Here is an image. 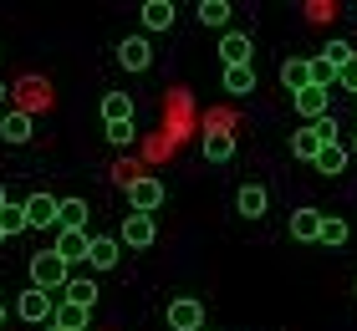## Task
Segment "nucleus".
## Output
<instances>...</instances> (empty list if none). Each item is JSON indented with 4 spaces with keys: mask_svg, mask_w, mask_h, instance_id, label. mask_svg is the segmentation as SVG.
I'll use <instances>...</instances> for the list:
<instances>
[{
    "mask_svg": "<svg viewBox=\"0 0 357 331\" xmlns=\"http://www.w3.org/2000/svg\"><path fill=\"white\" fill-rule=\"evenodd\" d=\"M31 286H41V291H67V286H72V265L61 260L56 250L31 255Z\"/></svg>",
    "mask_w": 357,
    "mask_h": 331,
    "instance_id": "f257e3e1",
    "label": "nucleus"
},
{
    "mask_svg": "<svg viewBox=\"0 0 357 331\" xmlns=\"http://www.w3.org/2000/svg\"><path fill=\"white\" fill-rule=\"evenodd\" d=\"M15 316H21V321H36V326H52V316H56V295L41 291V286H26L21 301H15Z\"/></svg>",
    "mask_w": 357,
    "mask_h": 331,
    "instance_id": "f03ea898",
    "label": "nucleus"
},
{
    "mask_svg": "<svg viewBox=\"0 0 357 331\" xmlns=\"http://www.w3.org/2000/svg\"><path fill=\"white\" fill-rule=\"evenodd\" d=\"M164 199L169 194H164V184H158L153 174H133V178H128V209H133V214H153Z\"/></svg>",
    "mask_w": 357,
    "mask_h": 331,
    "instance_id": "7ed1b4c3",
    "label": "nucleus"
},
{
    "mask_svg": "<svg viewBox=\"0 0 357 331\" xmlns=\"http://www.w3.org/2000/svg\"><path fill=\"white\" fill-rule=\"evenodd\" d=\"M118 240L128 245V250H149V245L158 240V229H153V214H133V209H128V214H123V229H118Z\"/></svg>",
    "mask_w": 357,
    "mask_h": 331,
    "instance_id": "20e7f679",
    "label": "nucleus"
},
{
    "mask_svg": "<svg viewBox=\"0 0 357 331\" xmlns=\"http://www.w3.org/2000/svg\"><path fill=\"white\" fill-rule=\"evenodd\" d=\"M26 220H31V229H56V224H61V199L31 194V199H26Z\"/></svg>",
    "mask_w": 357,
    "mask_h": 331,
    "instance_id": "39448f33",
    "label": "nucleus"
},
{
    "mask_svg": "<svg viewBox=\"0 0 357 331\" xmlns=\"http://www.w3.org/2000/svg\"><path fill=\"white\" fill-rule=\"evenodd\" d=\"M199 326H204V306L194 301V295L169 301V331H199Z\"/></svg>",
    "mask_w": 357,
    "mask_h": 331,
    "instance_id": "423d86ee",
    "label": "nucleus"
},
{
    "mask_svg": "<svg viewBox=\"0 0 357 331\" xmlns=\"http://www.w3.org/2000/svg\"><path fill=\"white\" fill-rule=\"evenodd\" d=\"M291 107H296L306 123H321V118L332 112V92H321V87H306V92H296V97H291Z\"/></svg>",
    "mask_w": 357,
    "mask_h": 331,
    "instance_id": "0eeeda50",
    "label": "nucleus"
},
{
    "mask_svg": "<svg viewBox=\"0 0 357 331\" xmlns=\"http://www.w3.org/2000/svg\"><path fill=\"white\" fill-rule=\"evenodd\" d=\"M138 21H143V31H174L178 10H174V0H143Z\"/></svg>",
    "mask_w": 357,
    "mask_h": 331,
    "instance_id": "6e6552de",
    "label": "nucleus"
},
{
    "mask_svg": "<svg viewBox=\"0 0 357 331\" xmlns=\"http://www.w3.org/2000/svg\"><path fill=\"white\" fill-rule=\"evenodd\" d=\"M118 255H123V240L92 235V245H87V265H92V270H112V265H118Z\"/></svg>",
    "mask_w": 357,
    "mask_h": 331,
    "instance_id": "1a4fd4ad",
    "label": "nucleus"
},
{
    "mask_svg": "<svg viewBox=\"0 0 357 331\" xmlns=\"http://www.w3.org/2000/svg\"><path fill=\"white\" fill-rule=\"evenodd\" d=\"M321 224H327L321 209H296V214H291V240L312 245V240H321Z\"/></svg>",
    "mask_w": 357,
    "mask_h": 331,
    "instance_id": "9d476101",
    "label": "nucleus"
},
{
    "mask_svg": "<svg viewBox=\"0 0 357 331\" xmlns=\"http://www.w3.org/2000/svg\"><path fill=\"white\" fill-rule=\"evenodd\" d=\"M118 61L128 66V72H149V61H153V46H149V36H128V41L118 46Z\"/></svg>",
    "mask_w": 357,
    "mask_h": 331,
    "instance_id": "9b49d317",
    "label": "nucleus"
},
{
    "mask_svg": "<svg viewBox=\"0 0 357 331\" xmlns=\"http://www.w3.org/2000/svg\"><path fill=\"white\" fill-rule=\"evenodd\" d=\"M87 245H92L87 229H56V245H52V250L72 265V260H87Z\"/></svg>",
    "mask_w": 357,
    "mask_h": 331,
    "instance_id": "f8f14e48",
    "label": "nucleus"
},
{
    "mask_svg": "<svg viewBox=\"0 0 357 331\" xmlns=\"http://www.w3.org/2000/svg\"><path fill=\"white\" fill-rule=\"evenodd\" d=\"M0 138H6L10 148L31 143V112H26V107H10L6 118H0Z\"/></svg>",
    "mask_w": 357,
    "mask_h": 331,
    "instance_id": "ddd939ff",
    "label": "nucleus"
},
{
    "mask_svg": "<svg viewBox=\"0 0 357 331\" xmlns=\"http://www.w3.org/2000/svg\"><path fill=\"white\" fill-rule=\"evenodd\" d=\"M321 148H327V143H321V132H317L312 123H306L301 132H291V158H301V163H317V158H321Z\"/></svg>",
    "mask_w": 357,
    "mask_h": 331,
    "instance_id": "4468645a",
    "label": "nucleus"
},
{
    "mask_svg": "<svg viewBox=\"0 0 357 331\" xmlns=\"http://www.w3.org/2000/svg\"><path fill=\"white\" fill-rule=\"evenodd\" d=\"M235 209L245 214V220H261V214L271 209V194H266V184H245L235 194Z\"/></svg>",
    "mask_w": 357,
    "mask_h": 331,
    "instance_id": "2eb2a0df",
    "label": "nucleus"
},
{
    "mask_svg": "<svg viewBox=\"0 0 357 331\" xmlns=\"http://www.w3.org/2000/svg\"><path fill=\"white\" fill-rule=\"evenodd\" d=\"M281 82H286V92H291V97L306 92V87H312V56H291V61L281 66Z\"/></svg>",
    "mask_w": 357,
    "mask_h": 331,
    "instance_id": "dca6fc26",
    "label": "nucleus"
},
{
    "mask_svg": "<svg viewBox=\"0 0 357 331\" xmlns=\"http://www.w3.org/2000/svg\"><path fill=\"white\" fill-rule=\"evenodd\" d=\"M220 61H225V66H250V36H240V31H225Z\"/></svg>",
    "mask_w": 357,
    "mask_h": 331,
    "instance_id": "f3484780",
    "label": "nucleus"
},
{
    "mask_svg": "<svg viewBox=\"0 0 357 331\" xmlns=\"http://www.w3.org/2000/svg\"><path fill=\"white\" fill-rule=\"evenodd\" d=\"M87 316H92V306L61 301V306H56V316H52V326H61V331H87Z\"/></svg>",
    "mask_w": 357,
    "mask_h": 331,
    "instance_id": "a211bd4d",
    "label": "nucleus"
},
{
    "mask_svg": "<svg viewBox=\"0 0 357 331\" xmlns=\"http://www.w3.org/2000/svg\"><path fill=\"white\" fill-rule=\"evenodd\" d=\"M102 123L112 128V123H133V97L128 92H107L102 97Z\"/></svg>",
    "mask_w": 357,
    "mask_h": 331,
    "instance_id": "6ab92c4d",
    "label": "nucleus"
},
{
    "mask_svg": "<svg viewBox=\"0 0 357 331\" xmlns=\"http://www.w3.org/2000/svg\"><path fill=\"white\" fill-rule=\"evenodd\" d=\"M199 148H204L209 163H230V158H235V138H230V132H204Z\"/></svg>",
    "mask_w": 357,
    "mask_h": 331,
    "instance_id": "aec40b11",
    "label": "nucleus"
},
{
    "mask_svg": "<svg viewBox=\"0 0 357 331\" xmlns=\"http://www.w3.org/2000/svg\"><path fill=\"white\" fill-rule=\"evenodd\" d=\"M347 153H352V148H342V143H327V148H321V158H317V174H342L347 169Z\"/></svg>",
    "mask_w": 357,
    "mask_h": 331,
    "instance_id": "412c9836",
    "label": "nucleus"
},
{
    "mask_svg": "<svg viewBox=\"0 0 357 331\" xmlns=\"http://www.w3.org/2000/svg\"><path fill=\"white\" fill-rule=\"evenodd\" d=\"M0 229H6V240L26 235V229H31V220H26V204H6V209H0Z\"/></svg>",
    "mask_w": 357,
    "mask_h": 331,
    "instance_id": "4be33fe9",
    "label": "nucleus"
},
{
    "mask_svg": "<svg viewBox=\"0 0 357 331\" xmlns=\"http://www.w3.org/2000/svg\"><path fill=\"white\" fill-rule=\"evenodd\" d=\"M199 26H230V0H199Z\"/></svg>",
    "mask_w": 357,
    "mask_h": 331,
    "instance_id": "5701e85b",
    "label": "nucleus"
},
{
    "mask_svg": "<svg viewBox=\"0 0 357 331\" xmlns=\"http://www.w3.org/2000/svg\"><path fill=\"white\" fill-rule=\"evenodd\" d=\"M225 92H255V66H225Z\"/></svg>",
    "mask_w": 357,
    "mask_h": 331,
    "instance_id": "b1692460",
    "label": "nucleus"
},
{
    "mask_svg": "<svg viewBox=\"0 0 357 331\" xmlns=\"http://www.w3.org/2000/svg\"><path fill=\"white\" fill-rule=\"evenodd\" d=\"M56 229H87V204L82 199H61V224Z\"/></svg>",
    "mask_w": 357,
    "mask_h": 331,
    "instance_id": "393cba45",
    "label": "nucleus"
},
{
    "mask_svg": "<svg viewBox=\"0 0 357 331\" xmlns=\"http://www.w3.org/2000/svg\"><path fill=\"white\" fill-rule=\"evenodd\" d=\"M347 235H352V229H347V220L327 214V224H321V245H332V250H337V245H347Z\"/></svg>",
    "mask_w": 357,
    "mask_h": 331,
    "instance_id": "a878e982",
    "label": "nucleus"
},
{
    "mask_svg": "<svg viewBox=\"0 0 357 331\" xmlns=\"http://www.w3.org/2000/svg\"><path fill=\"white\" fill-rule=\"evenodd\" d=\"M332 82H337V66H332L327 56H312V87L332 92Z\"/></svg>",
    "mask_w": 357,
    "mask_h": 331,
    "instance_id": "bb28decb",
    "label": "nucleus"
},
{
    "mask_svg": "<svg viewBox=\"0 0 357 331\" xmlns=\"http://www.w3.org/2000/svg\"><path fill=\"white\" fill-rule=\"evenodd\" d=\"M61 301H77V306H97V286H92V280H72Z\"/></svg>",
    "mask_w": 357,
    "mask_h": 331,
    "instance_id": "cd10ccee",
    "label": "nucleus"
},
{
    "mask_svg": "<svg viewBox=\"0 0 357 331\" xmlns=\"http://www.w3.org/2000/svg\"><path fill=\"white\" fill-rule=\"evenodd\" d=\"M321 56H327V61L337 66V72H342V66H347V61H352L357 52H352V46H347V41H327V52H321Z\"/></svg>",
    "mask_w": 357,
    "mask_h": 331,
    "instance_id": "c85d7f7f",
    "label": "nucleus"
},
{
    "mask_svg": "<svg viewBox=\"0 0 357 331\" xmlns=\"http://www.w3.org/2000/svg\"><path fill=\"white\" fill-rule=\"evenodd\" d=\"M107 143L112 148H128V143H133V123H112L107 128Z\"/></svg>",
    "mask_w": 357,
    "mask_h": 331,
    "instance_id": "c756f323",
    "label": "nucleus"
},
{
    "mask_svg": "<svg viewBox=\"0 0 357 331\" xmlns=\"http://www.w3.org/2000/svg\"><path fill=\"white\" fill-rule=\"evenodd\" d=\"M317 132H321V143H342V138H337V132H342V128H337V118H332V112H327V118H321V123H312Z\"/></svg>",
    "mask_w": 357,
    "mask_h": 331,
    "instance_id": "7c9ffc66",
    "label": "nucleus"
},
{
    "mask_svg": "<svg viewBox=\"0 0 357 331\" xmlns=\"http://www.w3.org/2000/svg\"><path fill=\"white\" fill-rule=\"evenodd\" d=\"M337 82H342V87H347V92H357V56H352V61L342 66V72H337Z\"/></svg>",
    "mask_w": 357,
    "mask_h": 331,
    "instance_id": "2f4dec72",
    "label": "nucleus"
},
{
    "mask_svg": "<svg viewBox=\"0 0 357 331\" xmlns=\"http://www.w3.org/2000/svg\"><path fill=\"white\" fill-rule=\"evenodd\" d=\"M0 107H6V82H0Z\"/></svg>",
    "mask_w": 357,
    "mask_h": 331,
    "instance_id": "473e14b6",
    "label": "nucleus"
},
{
    "mask_svg": "<svg viewBox=\"0 0 357 331\" xmlns=\"http://www.w3.org/2000/svg\"><path fill=\"white\" fill-rule=\"evenodd\" d=\"M6 204H10V199H6V189H0V209H6Z\"/></svg>",
    "mask_w": 357,
    "mask_h": 331,
    "instance_id": "72a5a7b5",
    "label": "nucleus"
},
{
    "mask_svg": "<svg viewBox=\"0 0 357 331\" xmlns=\"http://www.w3.org/2000/svg\"><path fill=\"white\" fill-rule=\"evenodd\" d=\"M0 326H6V306H0Z\"/></svg>",
    "mask_w": 357,
    "mask_h": 331,
    "instance_id": "f704fd0d",
    "label": "nucleus"
},
{
    "mask_svg": "<svg viewBox=\"0 0 357 331\" xmlns=\"http://www.w3.org/2000/svg\"><path fill=\"white\" fill-rule=\"evenodd\" d=\"M352 153H357V132H352Z\"/></svg>",
    "mask_w": 357,
    "mask_h": 331,
    "instance_id": "c9c22d12",
    "label": "nucleus"
},
{
    "mask_svg": "<svg viewBox=\"0 0 357 331\" xmlns=\"http://www.w3.org/2000/svg\"><path fill=\"white\" fill-rule=\"evenodd\" d=\"M41 331H61V326H41Z\"/></svg>",
    "mask_w": 357,
    "mask_h": 331,
    "instance_id": "e433bc0d",
    "label": "nucleus"
},
{
    "mask_svg": "<svg viewBox=\"0 0 357 331\" xmlns=\"http://www.w3.org/2000/svg\"><path fill=\"white\" fill-rule=\"evenodd\" d=\"M0 245H6V229H0Z\"/></svg>",
    "mask_w": 357,
    "mask_h": 331,
    "instance_id": "4c0bfd02",
    "label": "nucleus"
},
{
    "mask_svg": "<svg viewBox=\"0 0 357 331\" xmlns=\"http://www.w3.org/2000/svg\"><path fill=\"white\" fill-rule=\"evenodd\" d=\"M199 331H209V326H199Z\"/></svg>",
    "mask_w": 357,
    "mask_h": 331,
    "instance_id": "58836bf2",
    "label": "nucleus"
}]
</instances>
